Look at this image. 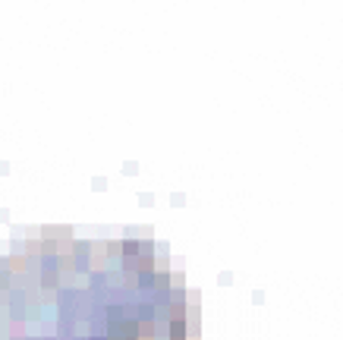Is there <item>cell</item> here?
<instances>
[{
	"label": "cell",
	"mask_w": 343,
	"mask_h": 340,
	"mask_svg": "<svg viewBox=\"0 0 343 340\" xmlns=\"http://www.w3.org/2000/svg\"><path fill=\"white\" fill-rule=\"evenodd\" d=\"M76 302H79V290L76 287H60L57 290V309L60 312H76Z\"/></svg>",
	"instance_id": "obj_1"
},
{
	"label": "cell",
	"mask_w": 343,
	"mask_h": 340,
	"mask_svg": "<svg viewBox=\"0 0 343 340\" xmlns=\"http://www.w3.org/2000/svg\"><path fill=\"white\" fill-rule=\"evenodd\" d=\"M41 255H57V240H41Z\"/></svg>",
	"instance_id": "obj_7"
},
{
	"label": "cell",
	"mask_w": 343,
	"mask_h": 340,
	"mask_svg": "<svg viewBox=\"0 0 343 340\" xmlns=\"http://www.w3.org/2000/svg\"><path fill=\"white\" fill-rule=\"evenodd\" d=\"M142 252V240L139 236H126L123 240V258H139Z\"/></svg>",
	"instance_id": "obj_3"
},
{
	"label": "cell",
	"mask_w": 343,
	"mask_h": 340,
	"mask_svg": "<svg viewBox=\"0 0 343 340\" xmlns=\"http://www.w3.org/2000/svg\"><path fill=\"white\" fill-rule=\"evenodd\" d=\"M154 280H158V271H142V274H139V290L142 293H151L154 290Z\"/></svg>",
	"instance_id": "obj_4"
},
{
	"label": "cell",
	"mask_w": 343,
	"mask_h": 340,
	"mask_svg": "<svg viewBox=\"0 0 343 340\" xmlns=\"http://www.w3.org/2000/svg\"><path fill=\"white\" fill-rule=\"evenodd\" d=\"M170 290H186V287H183V274L170 271Z\"/></svg>",
	"instance_id": "obj_8"
},
{
	"label": "cell",
	"mask_w": 343,
	"mask_h": 340,
	"mask_svg": "<svg viewBox=\"0 0 343 340\" xmlns=\"http://www.w3.org/2000/svg\"><path fill=\"white\" fill-rule=\"evenodd\" d=\"M154 249H158V246H154V240H142V258H154Z\"/></svg>",
	"instance_id": "obj_6"
},
{
	"label": "cell",
	"mask_w": 343,
	"mask_h": 340,
	"mask_svg": "<svg viewBox=\"0 0 343 340\" xmlns=\"http://www.w3.org/2000/svg\"><path fill=\"white\" fill-rule=\"evenodd\" d=\"M0 274H13L10 271V255H0Z\"/></svg>",
	"instance_id": "obj_9"
},
{
	"label": "cell",
	"mask_w": 343,
	"mask_h": 340,
	"mask_svg": "<svg viewBox=\"0 0 343 340\" xmlns=\"http://www.w3.org/2000/svg\"><path fill=\"white\" fill-rule=\"evenodd\" d=\"M41 290L44 293H57L60 290V274L57 271H41Z\"/></svg>",
	"instance_id": "obj_2"
},
{
	"label": "cell",
	"mask_w": 343,
	"mask_h": 340,
	"mask_svg": "<svg viewBox=\"0 0 343 340\" xmlns=\"http://www.w3.org/2000/svg\"><path fill=\"white\" fill-rule=\"evenodd\" d=\"M25 255L29 258H41V236H29L25 240Z\"/></svg>",
	"instance_id": "obj_5"
}]
</instances>
